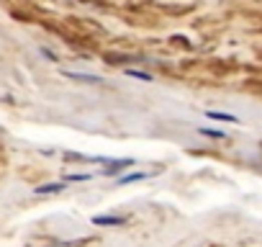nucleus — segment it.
<instances>
[{"instance_id":"39448f33","label":"nucleus","mask_w":262,"mask_h":247,"mask_svg":"<svg viewBox=\"0 0 262 247\" xmlns=\"http://www.w3.org/2000/svg\"><path fill=\"white\" fill-rule=\"evenodd\" d=\"M206 116L213 119V121H229V124H236L239 121L234 114H224V111H206Z\"/></svg>"},{"instance_id":"20e7f679","label":"nucleus","mask_w":262,"mask_h":247,"mask_svg":"<svg viewBox=\"0 0 262 247\" xmlns=\"http://www.w3.org/2000/svg\"><path fill=\"white\" fill-rule=\"evenodd\" d=\"M64 77L77 80V83H90V85H98V83H103V80H100V77H95V75H87V72H72V70H64Z\"/></svg>"},{"instance_id":"7ed1b4c3","label":"nucleus","mask_w":262,"mask_h":247,"mask_svg":"<svg viewBox=\"0 0 262 247\" xmlns=\"http://www.w3.org/2000/svg\"><path fill=\"white\" fill-rule=\"evenodd\" d=\"M131 165H134V160H131V157H123V160H111V168H105L103 175H116V173H121V170H126V168H131Z\"/></svg>"},{"instance_id":"f03ea898","label":"nucleus","mask_w":262,"mask_h":247,"mask_svg":"<svg viewBox=\"0 0 262 247\" xmlns=\"http://www.w3.org/2000/svg\"><path fill=\"white\" fill-rule=\"evenodd\" d=\"M93 224H98V227H121V224H126V216L103 214V216H93Z\"/></svg>"},{"instance_id":"9d476101","label":"nucleus","mask_w":262,"mask_h":247,"mask_svg":"<svg viewBox=\"0 0 262 247\" xmlns=\"http://www.w3.org/2000/svg\"><path fill=\"white\" fill-rule=\"evenodd\" d=\"M41 54H44V57H47V59H52V62H57V57H54V54H52L49 49H41Z\"/></svg>"},{"instance_id":"1a4fd4ad","label":"nucleus","mask_w":262,"mask_h":247,"mask_svg":"<svg viewBox=\"0 0 262 247\" xmlns=\"http://www.w3.org/2000/svg\"><path fill=\"white\" fill-rule=\"evenodd\" d=\"M93 175H87V173H77V175H67L64 178V181L67 183H85V181H90Z\"/></svg>"},{"instance_id":"9b49d317","label":"nucleus","mask_w":262,"mask_h":247,"mask_svg":"<svg viewBox=\"0 0 262 247\" xmlns=\"http://www.w3.org/2000/svg\"><path fill=\"white\" fill-rule=\"evenodd\" d=\"M0 131H3V129H0Z\"/></svg>"},{"instance_id":"6e6552de","label":"nucleus","mask_w":262,"mask_h":247,"mask_svg":"<svg viewBox=\"0 0 262 247\" xmlns=\"http://www.w3.org/2000/svg\"><path fill=\"white\" fill-rule=\"evenodd\" d=\"M126 75L128 77H137V80H144V83H152L155 77H152L149 72H144V70H126Z\"/></svg>"},{"instance_id":"0eeeda50","label":"nucleus","mask_w":262,"mask_h":247,"mask_svg":"<svg viewBox=\"0 0 262 247\" xmlns=\"http://www.w3.org/2000/svg\"><path fill=\"white\" fill-rule=\"evenodd\" d=\"M201 134H206V137H213V139H229L226 131H218V129H208V126H201L198 129Z\"/></svg>"},{"instance_id":"f257e3e1","label":"nucleus","mask_w":262,"mask_h":247,"mask_svg":"<svg viewBox=\"0 0 262 247\" xmlns=\"http://www.w3.org/2000/svg\"><path fill=\"white\" fill-rule=\"evenodd\" d=\"M67 188V181H54V183H44V186H36V196H52V193H62Z\"/></svg>"},{"instance_id":"423d86ee","label":"nucleus","mask_w":262,"mask_h":247,"mask_svg":"<svg viewBox=\"0 0 262 247\" xmlns=\"http://www.w3.org/2000/svg\"><path fill=\"white\" fill-rule=\"evenodd\" d=\"M152 173H131V175H123L118 178V186H128V183H137V181H147Z\"/></svg>"}]
</instances>
